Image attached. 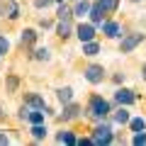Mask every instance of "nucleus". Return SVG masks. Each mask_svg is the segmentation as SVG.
<instances>
[{"label":"nucleus","mask_w":146,"mask_h":146,"mask_svg":"<svg viewBox=\"0 0 146 146\" xmlns=\"http://www.w3.org/2000/svg\"><path fill=\"white\" fill-rule=\"evenodd\" d=\"M88 112H90V117H95V119H102V117L110 112V102L102 100L100 95H93V98H90V105H88Z\"/></svg>","instance_id":"f257e3e1"},{"label":"nucleus","mask_w":146,"mask_h":146,"mask_svg":"<svg viewBox=\"0 0 146 146\" xmlns=\"http://www.w3.org/2000/svg\"><path fill=\"white\" fill-rule=\"evenodd\" d=\"M93 141L95 144H112V129L107 124H100L93 129Z\"/></svg>","instance_id":"f03ea898"},{"label":"nucleus","mask_w":146,"mask_h":146,"mask_svg":"<svg viewBox=\"0 0 146 146\" xmlns=\"http://www.w3.org/2000/svg\"><path fill=\"white\" fill-rule=\"evenodd\" d=\"M141 39H144V34H127L124 39H122V54H129L134 46H139Z\"/></svg>","instance_id":"7ed1b4c3"},{"label":"nucleus","mask_w":146,"mask_h":146,"mask_svg":"<svg viewBox=\"0 0 146 146\" xmlns=\"http://www.w3.org/2000/svg\"><path fill=\"white\" fill-rule=\"evenodd\" d=\"M102 76H105L102 66H88V68H85V78H88L90 83H100Z\"/></svg>","instance_id":"20e7f679"},{"label":"nucleus","mask_w":146,"mask_h":146,"mask_svg":"<svg viewBox=\"0 0 146 146\" xmlns=\"http://www.w3.org/2000/svg\"><path fill=\"white\" fill-rule=\"evenodd\" d=\"M105 12H107V10H105V7H102V3L98 0V3H95V5L90 7V20H93V25H102Z\"/></svg>","instance_id":"39448f33"},{"label":"nucleus","mask_w":146,"mask_h":146,"mask_svg":"<svg viewBox=\"0 0 146 146\" xmlns=\"http://www.w3.org/2000/svg\"><path fill=\"white\" fill-rule=\"evenodd\" d=\"M93 36H95V27L93 25H80L78 27V39L80 42H93Z\"/></svg>","instance_id":"423d86ee"},{"label":"nucleus","mask_w":146,"mask_h":146,"mask_svg":"<svg viewBox=\"0 0 146 146\" xmlns=\"http://www.w3.org/2000/svg\"><path fill=\"white\" fill-rule=\"evenodd\" d=\"M115 100H117V102H119V105H131V102H134V100H136V95L131 93V90H117Z\"/></svg>","instance_id":"0eeeda50"},{"label":"nucleus","mask_w":146,"mask_h":146,"mask_svg":"<svg viewBox=\"0 0 146 146\" xmlns=\"http://www.w3.org/2000/svg\"><path fill=\"white\" fill-rule=\"evenodd\" d=\"M3 15L7 17V20H15L17 15H20V5H17V3H5V5H3Z\"/></svg>","instance_id":"6e6552de"},{"label":"nucleus","mask_w":146,"mask_h":146,"mask_svg":"<svg viewBox=\"0 0 146 146\" xmlns=\"http://www.w3.org/2000/svg\"><path fill=\"white\" fill-rule=\"evenodd\" d=\"M25 102L29 105L32 110H44V107H46L44 98H39V95H34V93H32V95H27V98H25Z\"/></svg>","instance_id":"1a4fd4ad"},{"label":"nucleus","mask_w":146,"mask_h":146,"mask_svg":"<svg viewBox=\"0 0 146 146\" xmlns=\"http://www.w3.org/2000/svg\"><path fill=\"white\" fill-rule=\"evenodd\" d=\"M78 112H80L78 105H66L61 112V119H73V117H78Z\"/></svg>","instance_id":"9d476101"},{"label":"nucleus","mask_w":146,"mask_h":146,"mask_svg":"<svg viewBox=\"0 0 146 146\" xmlns=\"http://www.w3.org/2000/svg\"><path fill=\"white\" fill-rule=\"evenodd\" d=\"M90 7H93V5H90L88 0H80L78 5H76V10H73V12H76L78 17H83V15H90Z\"/></svg>","instance_id":"9b49d317"},{"label":"nucleus","mask_w":146,"mask_h":146,"mask_svg":"<svg viewBox=\"0 0 146 146\" xmlns=\"http://www.w3.org/2000/svg\"><path fill=\"white\" fill-rule=\"evenodd\" d=\"M71 34V20H58V36H66Z\"/></svg>","instance_id":"f8f14e48"},{"label":"nucleus","mask_w":146,"mask_h":146,"mask_svg":"<svg viewBox=\"0 0 146 146\" xmlns=\"http://www.w3.org/2000/svg\"><path fill=\"white\" fill-rule=\"evenodd\" d=\"M102 29H105L107 36H117L119 34V25H117V22H107V25H102Z\"/></svg>","instance_id":"ddd939ff"},{"label":"nucleus","mask_w":146,"mask_h":146,"mask_svg":"<svg viewBox=\"0 0 146 146\" xmlns=\"http://www.w3.org/2000/svg\"><path fill=\"white\" fill-rule=\"evenodd\" d=\"M27 119H29L32 124H44V115H42V110H34V112L29 110V117H27Z\"/></svg>","instance_id":"4468645a"},{"label":"nucleus","mask_w":146,"mask_h":146,"mask_svg":"<svg viewBox=\"0 0 146 146\" xmlns=\"http://www.w3.org/2000/svg\"><path fill=\"white\" fill-rule=\"evenodd\" d=\"M34 39H36V32L34 29H25V32H22V44L29 46V44H34Z\"/></svg>","instance_id":"2eb2a0df"},{"label":"nucleus","mask_w":146,"mask_h":146,"mask_svg":"<svg viewBox=\"0 0 146 146\" xmlns=\"http://www.w3.org/2000/svg\"><path fill=\"white\" fill-rule=\"evenodd\" d=\"M98 51H100V46H98L95 42H85V46H83V54H85V56H95Z\"/></svg>","instance_id":"dca6fc26"},{"label":"nucleus","mask_w":146,"mask_h":146,"mask_svg":"<svg viewBox=\"0 0 146 146\" xmlns=\"http://www.w3.org/2000/svg\"><path fill=\"white\" fill-rule=\"evenodd\" d=\"M115 122H117V124H127V122H129V112L122 107L119 112H115Z\"/></svg>","instance_id":"f3484780"},{"label":"nucleus","mask_w":146,"mask_h":146,"mask_svg":"<svg viewBox=\"0 0 146 146\" xmlns=\"http://www.w3.org/2000/svg\"><path fill=\"white\" fill-rule=\"evenodd\" d=\"M71 95H73V90H71V88H61V90H58V100H61L63 105L71 102Z\"/></svg>","instance_id":"a211bd4d"},{"label":"nucleus","mask_w":146,"mask_h":146,"mask_svg":"<svg viewBox=\"0 0 146 146\" xmlns=\"http://www.w3.org/2000/svg\"><path fill=\"white\" fill-rule=\"evenodd\" d=\"M32 136H34V139H44V136H46V127H44V124H34Z\"/></svg>","instance_id":"6ab92c4d"},{"label":"nucleus","mask_w":146,"mask_h":146,"mask_svg":"<svg viewBox=\"0 0 146 146\" xmlns=\"http://www.w3.org/2000/svg\"><path fill=\"white\" fill-rule=\"evenodd\" d=\"M56 139L61 141V144H78V141L73 139V134H71V131H61V134H58Z\"/></svg>","instance_id":"aec40b11"},{"label":"nucleus","mask_w":146,"mask_h":146,"mask_svg":"<svg viewBox=\"0 0 146 146\" xmlns=\"http://www.w3.org/2000/svg\"><path fill=\"white\" fill-rule=\"evenodd\" d=\"M129 124H131V129H134V131H144V129H146V122L141 119V117H136V119H131Z\"/></svg>","instance_id":"412c9836"},{"label":"nucleus","mask_w":146,"mask_h":146,"mask_svg":"<svg viewBox=\"0 0 146 146\" xmlns=\"http://www.w3.org/2000/svg\"><path fill=\"white\" fill-rule=\"evenodd\" d=\"M102 3V7L107 12H112V10H117V5H119V0H100Z\"/></svg>","instance_id":"4be33fe9"},{"label":"nucleus","mask_w":146,"mask_h":146,"mask_svg":"<svg viewBox=\"0 0 146 146\" xmlns=\"http://www.w3.org/2000/svg\"><path fill=\"white\" fill-rule=\"evenodd\" d=\"M34 58H36V61H46L49 51H46V49H34Z\"/></svg>","instance_id":"5701e85b"},{"label":"nucleus","mask_w":146,"mask_h":146,"mask_svg":"<svg viewBox=\"0 0 146 146\" xmlns=\"http://www.w3.org/2000/svg\"><path fill=\"white\" fill-rule=\"evenodd\" d=\"M58 20H71V10H68L63 3H61V7H58Z\"/></svg>","instance_id":"b1692460"},{"label":"nucleus","mask_w":146,"mask_h":146,"mask_svg":"<svg viewBox=\"0 0 146 146\" xmlns=\"http://www.w3.org/2000/svg\"><path fill=\"white\" fill-rule=\"evenodd\" d=\"M17 85H20V80H17V76H7V90H17Z\"/></svg>","instance_id":"393cba45"},{"label":"nucleus","mask_w":146,"mask_h":146,"mask_svg":"<svg viewBox=\"0 0 146 146\" xmlns=\"http://www.w3.org/2000/svg\"><path fill=\"white\" fill-rule=\"evenodd\" d=\"M146 144V134L144 131H136V136H134V146H144Z\"/></svg>","instance_id":"a878e982"},{"label":"nucleus","mask_w":146,"mask_h":146,"mask_svg":"<svg viewBox=\"0 0 146 146\" xmlns=\"http://www.w3.org/2000/svg\"><path fill=\"white\" fill-rule=\"evenodd\" d=\"M7 49H10V42H7L5 36H0V54H5Z\"/></svg>","instance_id":"bb28decb"},{"label":"nucleus","mask_w":146,"mask_h":146,"mask_svg":"<svg viewBox=\"0 0 146 146\" xmlns=\"http://www.w3.org/2000/svg\"><path fill=\"white\" fill-rule=\"evenodd\" d=\"M51 3H54V0H36L34 5H36V7H46V5H51Z\"/></svg>","instance_id":"cd10ccee"},{"label":"nucleus","mask_w":146,"mask_h":146,"mask_svg":"<svg viewBox=\"0 0 146 146\" xmlns=\"http://www.w3.org/2000/svg\"><path fill=\"white\" fill-rule=\"evenodd\" d=\"M88 144H95V141H93V139H80V141H78V146H88Z\"/></svg>","instance_id":"c85d7f7f"},{"label":"nucleus","mask_w":146,"mask_h":146,"mask_svg":"<svg viewBox=\"0 0 146 146\" xmlns=\"http://www.w3.org/2000/svg\"><path fill=\"white\" fill-rule=\"evenodd\" d=\"M7 141H10V139H7L5 134H0V144H7Z\"/></svg>","instance_id":"c756f323"},{"label":"nucleus","mask_w":146,"mask_h":146,"mask_svg":"<svg viewBox=\"0 0 146 146\" xmlns=\"http://www.w3.org/2000/svg\"><path fill=\"white\" fill-rule=\"evenodd\" d=\"M141 73H144V78H146V63H144V68H141Z\"/></svg>","instance_id":"7c9ffc66"},{"label":"nucleus","mask_w":146,"mask_h":146,"mask_svg":"<svg viewBox=\"0 0 146 146\" xmlns=\"http://www.w3.org/2000/svg\"><path fill=\"white\" fill-rule=\"evenodd\" d=\"M0 15H3V5H0Z\"/></svg>","instance_id":"2f4dec72"},{"label":"nucleus","mask_w":146,"mask_h":146,"mask_svg":"<svg viewBox=\"0 0 146 146\" xmlns=\"http://www.w3.org/2000/svg\"><path fill=\"white\" fill-rule=\"evenodd\" d=\"M0 117H3V112H0Z\"/></svg>","instance_id":"473e14b6"},{"label":"nucleus","mask_w":146,"mask_h":146,"mask_svg":"<svg viewBox=\"0 0 146 146\" xmlns=\"http://www.w3.org/2000/svg\"><path fill=\"white\" fill-rule=\"evenodd\" d=\"M134 3H139V0H134Z\"/></svg>","instance_id":"72a5a7b5"}]
</instances>
